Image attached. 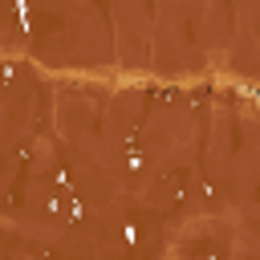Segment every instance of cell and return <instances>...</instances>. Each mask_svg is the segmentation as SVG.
Instances as JSON below:
<instances>
[{
  "mask_svg": "<svg viewBox=\"0 0 260 260\" xmlns=\"http://www.w3.org/2000/svg\"><path fill=\"white\" fill-rule=\"evenodd\" d=\"M16 16H20V24L28 28V4H24V0H16Z\"/></svg>",
  "mask_w": 260,
  "mask_h": 260,
  "instance_id": "1",
  "label": "cell"
},
{
  "mask_svg": "<svg viewBox=\"0 0 260 260\" xmlns=\"http://www.w3.org/2000/svg\"><path fill=\"white\" fill-rule=\"evenodd\" d=\"M207 260H215V256H207Z\"/></svg>",
  "mask_w": 260,
  "mask_h": 260,
  "instance_id": "2",
  "label": "cell"
}]
</instances>
